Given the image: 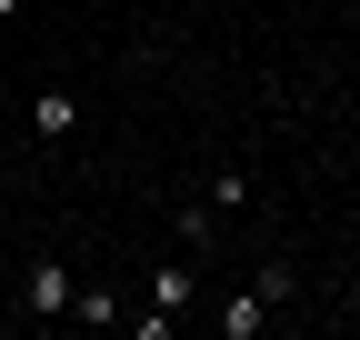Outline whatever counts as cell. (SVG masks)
Here are the masks:
<instances>
[{"label":"cell","instance_id":"obj_1","mask_svg":"<svg viewBox=\"0 0 360 340\" xmlns=\"http://www.w3.org/2000/svg\"><path fill=\"white\" fill-rule=\"evenodd\" d=\"M70 261H51V250H30V261H20V310L30 320H70Z\"/></svg>","mask_w":360,"mask_h":340},{"label":"cell","instance_id":"obj_2","mask_svg":"<svg viewBox=\"0 0 360 340\" xmlns=\"http://www.w3.org/2000/svg\"><path fill=\"white\" fill-rule=\"evenodd\" d=\"M191 301H200V270H191V261H170V270H150V310H130V320H141V340H160Z\"/></svg>","mask_w":360,"mask_h":340},{"label":"cell","instance_id":"obj_3","mask_svg":"<svg viewBox=\"0 0 360 340\" xmlns=\"http://www.w3.org/2000/svg\"><path fill=\"white\" fill-rule=\"evenodd\" d=\"M30 131H40V140H70V131H80V100H70V91H40V100H30Z\"/></svg>","mask_w":360,"mask_h":340},{"label":"cell","instance_id":"obj_4","mask_svg":"<svg viewBox=\"0 0 360 340\" xmlns=\"http://www.w3.org/2000/svg\"><path fill=\"white\" fill-rule=\"evenodd\" d=\"M260 330H270V301H260V290L220 301V340H260Z\"/></svg>","mask_w":360,"mask_h":340},{"label":"cell","instance_id":"obj_5","mask_svg":"<svg viewBox=\"0 0 360 340\" xmlns=\"http://www.w3.org/2000/svg\"><path fill=\"white\" fill-rule=\"evenodd\" d=\"M70 320H80V330H110V320H130V310H120V290H70Z\"/></svg>","mask_w":360,"mask_h":340},{"label":"cell","instance_id":"obj_6","mask_svg":"<svg viewBox=\"0 0 360 340\" xmlns=\"http://www.w3.org/2000/svg\"><path fill=\"white\" fill-rule=\"evenodd\" d=\"M250 290H260V301H270V310H281V301H290V290H300V270H290V261H260V280H250Z\"/></svg>","mask_w":360,"mask_h":340},{"label":"cell","instance_id":"obj_7","mask_svg":"<svg viewBox=\"0 0 360 340\" xmlns=\"http://www.w3.org/2000/svg\"><path fill=\"white\" fill-rule=\"evenodd\" d=\"M210 210H250V170H220V181H210Z\"/></svg>","mask_w":360,"mask_h":340},{"label":"cell","instance_id":"obj_8","mask_svg":"<svg viewBox=\"0 0 360 340\" xmlns=\"http://www.w3.org/2000/svg\"><path fill=\"white\" fill-rule=\"evenodd\" d=\"M11 11H20V0H0V20H11Z\"/></svg>","mask_w":360,"mask_h":340},{"label":"cell","instance_id":"obj_9","mask_svg":"<svg viewBox=\"0 0 360 340\" xmlns=\"http://www.w3.org/2000/svg\"><path fill=\"white\" fill-rule=\"evenodd\" d=\"M0 210H11V200H0Z\"/></svg>","mask_w":360,"mask_h":340}]
</instances>
